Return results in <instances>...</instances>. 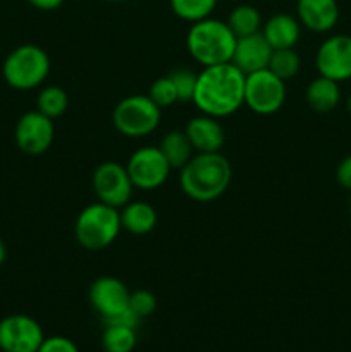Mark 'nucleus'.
Wrapping results in <instances>:
<instances>
[{
    "instance_id": "obj_33",
    "label": "nucleus",
    "mask_w": 351,
    "mask_h": 352,
    "mask_svg": "<svg viewBox=\"0 0 351 352\" xmlns=\"http://www.w3.org/2000/svg\"><path fill=\"white\" fill-rule=\"evenodd\" d=\"M7 258V248H6V243H3L2 239H0V267H2V263L6 261Z\"/></svg>"
},
{
    "instance_id": "obj_15",
    "label": "nucleus",
    "mask_w": 351,
    "mask_h": 352,
    "mask_svg": "<svg viewBox=\"0 0 351 352\" xmlns=\"http://www.w3.org/2000/svg\"><path fill=\"white\" fill-rule=\"evenodd\" d=\"M184 133L196 153H217L226 141L224 127L219 120L205 113L193 117L186 124Z\"/></svg>"
},
{
    "instance_id": "obj_16",
    "label": "nucleus",
    "mask_w": 351,
    "mask_h": 352,
    "mask_svg": "<svg viewBox=\"0 0 351 352\" xmlns=\"http://www.w3.org/2000/svg\"><path fill=\"white\" fill-rule=\"evenodd\" d=\"M296 14L301 26L313 33H327L339 21L337 0H298Z\"/></svg>"
},
{
    "instance_id": "obj_9",
    "label": "nucleus",
    "mask_w": 351,
    "mask_h": 352,
    "mask_svg": "<svg viewBox=\"0 0 351 352\" xmlns=\"http://www.w3.org/2000/svg\"><path fill=\"white\" fill-rule=\"evenodd\" d=\"M126 168L133 186L141 191H153L160 188L172 170L158 146L138 148L127 160Z\"/></svg>"
},
{
    "instance_id": "obj_32",
    "label": "nucleus",
    "mask_w": 351,
    "mask_h": 352,
    "mask_svg": "<svg viewBox=\"0 0 351 352\" xmlns=\"http://www.w3.org/2000/svg\"><path fill=\"white\" fill-rule=\"evenodd\" d=\"M38 10H55L65 2V0H28Z\"/></svg>"
},
{
    "instance_id": "obj_3",
    "label": "nucleus",
    "mask_w": 351,
    "mask_h": 352,
    "mask_svg": "<svg viewBox=\"0 0 351 352\" xmlns=\"http://www.w3.org/2000/svg\"><path fill=\"white\" fill-rule=\"evenodd\" d=\"M236 41V34L231 31L226 21L212 19V17L193 23L186 34V47L189 55L203 67L233 60Z\"/></svg>"
},
{
    "instance_id": "obj_26",
    "label": "nucleus",
    "mask_w": 351,
    "mask_h": 352,
    "mask_svg": "<svg viewBox=\"0 0 351 352\" xmlns=\"http://www.w3.org/2000/svg\"><path fill=\"white\" fill-rule=\"evenodd\" d=\"M148 96L160 110L179 102L176 86L169 76H164V78H158L157 81H153V85L150 86V91H148Z\"/></svg>"
},
{
    "instance_id": "obj_11",
    "label": "nucleus",
    "mask_w": 351,
    "mask_h": 352,
    "mask_svg": "<svg viewBox=\"0 0 351 352\" xmlns=\"http://www.w3.org/2000/svg\"><path fill=\"white\" fill-rule=\"evenodd\" d=\"M320 76L343 82L351 79V36L334 34L322 41L315 57Z\"/></svg>"
},
{
    "instance_id": "obj_1",
    "label": "nucleus",
    "mask_w": 351,
    "mask_h": 352,
    "mask_svg": "<svg viewBox=\"0 0 351 352\" xmlns=\"http://www.w3.org/2000/svg\"><path fill=\"white\" fill-rule=\"evenodd\" d=\"M244 79L246 76L233 62L203 67L191 102L205 116L215 119L233 116L244 105Z\"/></svg>"
},
{
    "instance_id": "obj_19",
    "label": "nucleus",
    "mask_w": 351,
    "mask_h": 352,
    "mask_svg": "<svg viewBox=\"0 0 351 352\" xmlns=\"http://www.w3.org/2000/svg\"><path fill=\"white\" fill-rule=\"evenodd\" d=\"M341 102L339 82L319 76L306 88V103L315 112L326 113L336 109Z\"/></svg>"
},
{
    "instance_id": "obj_12",
    "label": "nucleus",
    "mask_w": 351,
    "mask_h": 352,
    "mask_svg": "<svg viewBox=\"0 0 351 352\" xmlns=\"http://www.w3.org/2000/svg\"><path fill=\"white\" fill-rule=\"evenodd\" d=\"M55 138L54 120L38 110L26 112L16 124V144L23 153L41 155L52 146Z\"/></svg>"
},
{
    "instance_id": "obj_7",
    "label": "nucleus",
    "mask_w": 351,
    "mask_h": 352,
    "mask_svg": "<svg viewBox=\"0 0 351 352\" xmlns=\"http://www.w3.org/2000/svg\"><path fill=\"white\" fill-rule=\"evenodd\" d=\"M286 102V81L268 69L246 74L244 79V105L258 116L279 112Z\"/></svg>"
},
{
    "instance_id": "obj_2",
    "label": "nucleus",
    "mask_w": 351,
    "mask_h": 352,
    "mask_svg": "<svg viewBox=\"0 0 351 352\" xmlns=\"http://www.w3.org/2000/svg\"><path fill=\"white\" fill-rule=\"evenodd\" d=\"M231 181L233 167L220 151L193 155L179 175L182 192L198 203H210L220 198L227 191Z\"/></svg>"
},
{
    "instance_id": "obj_20",
    "label": "nucleus",
    "mask_w": 351,
    "mask_h": 352,
    "mask_svg": "<svg viewBox=\"0 0 351 352\" xmlns=\"http://www.w3.org/2000/svg\"><path fill=\"white\" fill-rule=\"evenodd\" d=\"M158 148L171 168H179V170L191 160L193 151H195L184 131H169L160 140Z\"/></svg>"
},
{
    "instance_id": "obj_22",
    "label": "nucleus",
    "mask_w": 351,
    "mask_h": 352,
    "mask_svg": "<svg viewBox=\"0 0 351 352\" xmlns=\"http://www.w3.org/2000/svg\"><path fill=\"white\" fill-rule=\"evenodd\" d=\"M69 107V96L65 89L61 86H47L38 93L36 98V110L43 116L50 117L52 120L65 113Z\"/></svg>"
},
{
    "instance_id": "obj_8",
    "label": "nucleus",
    "mask_w": 351,
    "mask_h": 352,
    "mask_svg": "<svg viewBox=\"0 0 351 352\" xmlns=\"http://www.w3.org/2000/svg\"><path fill=\"white\" fill-rule=\"evenodd\" d=\"M93 191H95L98 201L114 208H123L131 201L133 196V182L127 174L126 165L119 162H103L93 172Z\"/></svg>"
},
{
    "instance_id": "obj_4",
    "label": "nucleus",
    "mask_w": 351,
    "mask_h": 352,
    "mask_svg": "<svg viewBox=\"0 0 351 352\" xmlns=\"http://www.w3.org/2000/svg\"><path fill=\"white\" fill-rule=\"evenodd\" d=\"M119 208L105 203H92L79 212L74 223V236L79 246L89 251H100L109 248L120 234Z\"/></svg>"
},
{
    "instance_id": "obj_29",
    "label": "nucleus",
    "mask_w": 351,
    "mask_h": 352,
    "mask_svg": "<svg viewBox=\"0 0 351 352\" xmlns=\"http://www.w3.org/2000/svg\"><path fill=\"white\" fill-rule=\"evenodd\" d=\"M36 352H79L78 346L71 339L62 336H54L43 339L41 346L38 347Z\"/></svg>"
},
{
    "instance_id": "obj_31",
    "label": "nucleus",
    "mask_w": 351,
    "mask_h": 352,
    "mask_svg": "<svg viewBox=\"0 0 351 352\" xmlns=\"http://www.w3.org/2000/svg\"><path fill=\"white\" fill-rule=\"evenodd\" d=\"M336 181L346 191H351V155L339 162L336 170Z\"/></svg>"
},
{
    "instance_id": "obj_18",
    "label": "nucleus",
    "mask_w": 351,
    "mask_h": 352,
    "mask_svg": "<svg viewBox=\"0 0 351 352\" xmlns=\"http://www.w3.org/2000/svg\"><path fill=\"white\" fill-rule=\"evenodd\" d=\"M120 226L133 236H147L157 226V212L147 201H129L120 210Z\"/></svg>"
},
{
    "instance_id": "obj_36",
    "label": "nucleus",
    "mask_w": 351,
    "mask_h": 352,
    "mask_svg": "<svg viewBox=\"0 0 351 352\" xmlns=\"http://www.w3.org/2000/svg\"><path fill=\"white\" fill-rule=\"evenodd\" d=\"M350 212H351V198H350Z\"/></svg>"
},
{
    "instance_id": "obj_35",
    "label": "nucleus",
    "mask_w": 351,
    "mask_h": 352,
    "mask_svg": "<svg viewBox=\"0 0 351 352\" xmlns=\"http://www.w3.org/2000/svg\"><path fill=\"white\" fill-rule=\"evenodd\" d=\"M109 2H126V0H109Z\"/></svg>"
},
{
    "instance_id": "obj_5",
    "label": "nucleus",
    "mask_w": 351,
    "mask_h": 352,
    "mask_svg": "<svg viewBox=\"0 0 351 352\" xmlns=\"http://www.w3.org/2000/svg\"><path fill=\"white\" fill-rule=\"evenodd\" d=\"M3 79L16 89H33L47 79L50 57L38 45H21L3 62Z\"/></svg>"
},
{
    "instance_id": "obj_24",
    "label": "nucleus",
    "mask_w": 351,
    "mask_h": 352,
    "mask_svg": "<svg viewBox=\"0 0 351 352\" xmlns=\"http://www.w3.org/2000/svg\"><path fill=\"white\" fill-rule=\"evenodd\" d=\"M136 346V330L129 327L105 325L102 347L105 352H133Z\"/></svg>"
},
{
    "instance_id": "obj_14",
    "label": "nucleus",
    "mask_w": 351,
    "mask_h": 352,
    "mask_svg": "<svg viewBox=\"0 0 351 352\" xmlns=\"http://www.w3.org/2000/svg\"><path fill=\"white\" fill-rule=\"evenodd\" d=\"M272 47L267 43L262 33L250 34V36L237 38L233 54V64L243 72L244 76L251 72L262 71L268 67L272 57Z\"/></svg>"
},
{
    "instance_id": "obj_34",
    "label": "nucleus",
    "mask_w": 351,
    "mask_h": 352,
    "mask_svg": "<svg viewBox=\"0 0 351 352\" xmlns=\"http://www.w3.org/2000/svg\"><path fill=\"white\" fill-rule=\"evenodd\" d=\"M348 110H350V113H351V93H350V96H348Z\"/></svg>"
},
{
    "instance_id": "obj_10",
    "label": "nucleus",
    "mask_w": 351,
    "mask_h": 352,
    "mask_svg": "<svg viewBox=\"0 0 351 352\" xmlns=\"http://www.w3.org/2000/svg\"><path fill=\"white\" fill-rule=\"evenodd\" d=\"M45 336L40 323L28 315L0 320V349L3 352H36Z\"/></svg>"
},
{
    "instance_id": "obj_28",
    "label": "nucleus",
    "mask_w": 351,
    "mask_h": 352,
    "mask_svg": "<svg viewBox=\"0 0 351 352\" xmlns=\"http://www.w3.org/2000/svg\"><path fill=\"white\" fill-rule=\"evenodd\" d=\"M129 309L138 318H147L157 309V298L147 289H138L129 294Z\"/></svg>"
},
{
    "instance_id": "obj_21",
    "label": "nucleus",
    "mask_w": 351,
    "mask_h": 352,
    "mask_svg": "<svg viewBox=\"0 0 351 352\" xmlns=\"http://www.w3.org/2000/svg\"><path fill=\"white\" fill-rule=\"evenodd\" d=\"M227 26L231 28L236 38H244L250 36V34L260 33L262 31V14L258 12L257 7L248 6H237L231 10V14L227 16Z\"/></svg>"
},
{
    "instance_id": "obj_23",
    "label": "nucleus",
    "mask_w": 351,
    "mask_h": 352,
    "mask_svg": "<svg viewBox=\"0 0 351 352\" xmlns=\"http://www.w3.org/2000/svg\"><path fill=\"white\" fill-rule=\"evenodd\" d=\"M169 3L179 19L191 24L212 16L217 7V0H169Z\"/></svg>"
},
{
    "instance_id": "obj_30",
    "label": "nucleus",
    "mask_w": 351,
    "mask_h": 352,
    "mask_svg": "<svg viewBox=\"0 0 351 352\" xmlns=\"http://www.w3.org/2000/svg\"><path fill=\"white\" fill-rule=\"evenodd\" d=\"M103 325H119V327H129V329H138V325H140L141 318H138L136 315H134L133 311H131L129 308H126L124 311L117 313V315L114 316H109V318H103L102 320Z\"/></svg>"
},
{
    "instance_id": "obj_27",
    "label": "nucleus",
    "mask_w": 351,
    "mask_h": 352,
    "mask_svg": "<svg viewBox=\"0 0 351 352\" xmlns=\"http://www.w3.org/2000/svg\"><path fill=\"white\" fill-rule=\"evenodd\" d=\"M169 78L172 79L176 86V91H178V100L179 102H191L193 95H195L196 89V79H198V74L189 69H176L169 74Z\"/></svg>"
},
{
    "instance_id": "obj_17",
    "label": "nucleus",
    "mask_w": 351,
    "mask_h": 352,
    "mask_svg": "<svg viewBox=\"0 0 351 352\" xmlns=\"http://www.w3.org/2000/svg\"><path fill=\"white\" fill-rule=\"evenodd\" d=\"M260 33L264 34L272 50L295 48V45L299 41V34H301V24H299L298 17L281 12L268 17L262 26Z\"/></svg>"
},
{
    "instance_id": "obj_6",
    "label": "nucleus",
    "mask_w": 351,
    "mask_h": 352,
    "mask_svg": "<svg viewBox=\"0 0 351 352\" xmlns=\"http://www.w3.org/2000/svg\"><path fill=\"white\" fill-rule=\"evenodd\" d=\"M162 110L148 95H131L120 100L112 113L116 129L126 138H145L160 124Z\"/></svg>"
},
{
    "instance_id": "obj_13",
    "label": "nucleus",
    "mask_w": 351,
    "mask_h": 352,
    "mask_svg": "<svg viewBox=\"0 0 351 352\" xmlns=\"http://www.w3.org/2000/svg\"><path fill=\"white\" fill-rule=\"evenodd\" d=\"M129 294L124 282L116 277H100L89 285L88 299L100 318H109L129 308Z\"/></svg>"
},
{
    "instance_id": "obj_25",
    "label": "nucleus",
    "mask_w": 351,
    "mask_h": 352,
    "mask_svg": "<svg viewBox=\"0 0 351 352\" xmlns=\"http://www.w3.org/2000/svg\"><path fill=\"white\" fill-rule=\"evenodd\" d=\"M268 71L274 72L279 79L288 81L295 78L301 69V58L296 54L295 48H279L272 52L270 62H268Z\"/></svg>"
}]
</instances>
